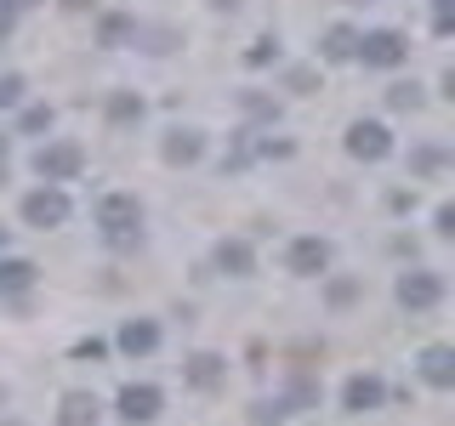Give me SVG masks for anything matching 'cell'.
I'll list each match as a JSON object with an SVG mask.
<instances>
[{
  "mask_svg": "<svg viewBox=\"0 0 455 426\" xmlns=\"http://www.w3.org/2000/svg\"><path fill=\"white\" fill-rule=\"evenodd\" d=\"M97 227H103V239L114 250H137L142 245V205H137V193L97 199Z\"/></svg>",
  "mask_w": 455,
  "mask_h": 426,
  "instance_id": "cell-1",
  "label": "cell"
},
{
  "mask_svg": "<svg viewBox=\"0 0 455 426\" xmlns=\"http://www.w3.org/2000/svg\"><path fill=\"white\" fill-rule=\"evenodd\" d=\"M398 307L404 312H427L444 302V273H433V267H416V273H398Z\"/></svg>",
  "mask_w": 455,
  "mask_h": 426,
  "instance_id": "cell-2",
  "label": "cell"
},
{
  "mask_svg": "<svg viewBox=\"0 0 455 426\" xmlns=\"http://www.w3.org/2000/svg\"><path fill=\"white\" fill-rule=\"evenodd\" d=\"M347 154H353V160H364V165H381L393 154V131H387V125H376V120H353L347 125Z\"/></svg>",
  "mask_w": 455,
  "mask_h": 426,
  "instance_id": "cell-3",
  "label": "cell"
},
{
  "mask_svg": "<svg viewBox=\"0 0 455 426\" xmlns=\"http://www.w3.org/2000/svg\"><path fill=\"white\" fill-rule=\"evenodd\" d=\"M80 165H85L80 142H46V148L35 154V177H46V182H68V177H80Z\"/></svg>",
  "mask_w": 455,
  "mask_h": 426,
  "instance_id": "cell-4",
  "label": "cell"
},
{
  "mask_svg": "<svg viewBox=\"0 0 455 426\" xmlns=\"http://www.w3.org/2000/svg\"><path fill=\"white\" fill-rule=\"evenodd\" d=\"M404 35H393V28H376V35H359V46L353 57H364V68H398L404 63Z\"/></svg>",
  "mask_w": 455,
  "mask_h": 426,
  "instance_id": "cell-5",
  "label": "cell"
},
{
  "mask_svg": "<svg viewBox=\"0 0 455 426\" xmlns=\"http://www.w3.org/2000/svg\"><path fill=\"white\" fill-rule=\"evenodd\" d=\"M23 222L40 227V233H46V227H63L68 222V193L63 188H35L23 199Z\"/></svg>",
  "mask_w": 455,
  "mask_h": 426,
  "instance_id": "cell-6",
  "label": "cell"
},
{
  "mask_svg": "<svg viewBox=\"0 0 455 426\" xmlns=\"http://www.w3.org/2000/svg\"><path fill=\"white\" fill-rule=\"evenodd\" d=\"M160 409H165V398H160V387H148V381H142V387L132 381V387L120 392V421L125 426H148Z\"/></svg>",
  "mask_w": 455,
  "mask_h": 426,
  "instance_id": "cell-7",
  "label": "cell"
},
{
  "mask_svg": "<svg viewBox=\"0 0 455 426\" xmlns=\"http://www.w3.org/2000/svg\"><path fill=\"white\" fill-rule=\"evenodd\" d=\"M381 398H387L381 375H353L347 387H341V409H347V415H364V409H381Z\"/></svg>",
  "mask_w": 455,
  "mask_h": 426,
  "instance_id": "cell-8",
  "label": "cell"
},
{
  "mask_svg": "<svg viewBox=\"0 0 455 426\" xmlns=\"http://www.w3.org/2000/svg\"><path fill=\"white\" fill-rule=\"evenodd\" d=\"M284 262H291V273H302V279H319L324 267H331V245H324V239H296Z\"/></svg>",
  "mask_w": 455,
  "mask_h": 426,
  "instance_id": "cell-9",
  "label": "cell"
},
{
  "mask_svg": "<svg viewBox=\"0 0 455 426\" xmlns=\"http://www.w3.org/2000/svg\"><path fill=\"white\" fill-rule=\"evenodd\" d=\"M160 154H165V165H199V154H205V137L188 131V125H177V131H165Z\"/></svg>",
  "mask_w": 455,
  "mask_h": 426,
  "instance_id": "cell-10",
  "label": "cell"
},
{
  "mask_svg": "<svg viewBox=\"0 0 455 426\" xmlns=\"http://www.w3.org/2000/svg\"><path fill=\"white\" fill-rule=\"evenodd\" d=\"M97 415H103V404L92 392H63V404H57V426H97Z\"/></svg>",
  "mask_w": 455,
  "mask_h": 426,
  "instance_id": "cell-11",
  "label": "cell"
},
{
  "mask_svg": "<svg viewBox=\"0 0 455 426\" xmlns=\"http://www.w3.org/2000/svg\"><path fill=\"white\" fill-rule=\"evenodd\" d=\"M217 267L228 279H251L256 273V250L245 245V239H222V245H217Z\"/></svg>",
  "mask_w": 455,
  "mask_h": 426,
  "instance_id": "cell-12",
  "label": "cell"
},
{
  "mask_svg": "<svg viewBox=\"0 0 455 426\" xmlns=\"http://www.w3.org/2000/svg\"><path fill=\"white\" fill-rule=\"evenodd\" d=\"M154 347H160V324H154V319H132V324H120V352L142 359V352H154Z\"/></svg>",
  "mask_w": 455,
  "mask_h": 426,
  "instance_id": "cell-13",
  "label": "cell"
},
{
  "mask_svg": "<svg viewBox=\"0 0 455 426\" xmlns=\"http://www.w3.org/2000/svg\"><path fill=\"white\" fill-rule=\"evenodd\" d=\"M421 381L427 387H455V347H427L421 352Z\"/></svg>",
  "mask_w": 455,
  "mask_h": 426,
  "instance_id": "cell-14",
  "label": "cell"
},
{
  "mask_svg": "<svg viewBox=\"0 0 455 426\" xmlns=\"http://www.w3.org/2000/svg\"><path fill=\"white\" fill-rule=\"evenodd\" d=\"M182 369H188V381H194V387H199V392H211V387H222V375H228V364L217 359V352H194V359H188V364H182Z\"/></svg>",
  "mask_w": 455,
  "mask_h": 426,
  "instance_id": "cell-15",
  "label": "cell"
},
{
  "mask_svg": "<svg viewBox=\"0 0 455 426\" xmlns=\"http://www.w3.org/2000/svg\"><path fill=\"white\" fill-rule=\"evenodd\" d=\"M23 290H35V262L6 256V262H0V296H23Z\"/></svg>",
  "mask_w": 455,
  "mask_h": 426,
  "instance_id": "cell-16",
  "label": "cell"
},
{
  "mask_svg": "<svg viewBox=\"0 0 455 426\" xmlns=\"http://www.w3.org/2000/svg\"><path fill=\"white\" fill-rule=\"evenodd\" d=\"M353 46H359V35H353L347 23H336V28H324V40H319V51H324V63H353Z\"/></svg>",
  "mask_w": 455,
  "mask_h": 426,
  "instance_id": "cell-17",
  "label": "cell"
},
{
  "mask_svg": "<svg viewBox=\"0 0 455 426\" xmlns=\"http://www.w3.org/2000/svg\"><path fill=\"white\" fill-rule=\"evenodd\" d=\"M97 40H103V46H132V40H137V18H125V12H108V18L97 23Z\"/></svg>",
  "mask_w": 455,
  "mask_h": 426,
  "instance_id": "cell-18",
  "label": "cell"
},
{
  "mask_svg": "<svg viewBox=\"0 0 455 426\" xmlns=\"http://www.w3.org/2000/svg\"><path fill=\"white\" fill-rule=\"evenodd\" d=\"M108 120H114V125H137V120H142V97H137V91H114V97H108Z\"/></svg>",
  "mask_w": 455,
  "mask_h": 426,
  "instance_id": "cell-19",
  "label": "cell"
},
{
  "mask_svg": "<svg viewBox=\"0 0 455 426\" xmlns=\"http://www.w3.org/2000/svg\"><path fill=\"white\" fill-rule=\"evenodd\" d=\"M444 160H450V154L438 148V142H427V148H416V154H410V170H416V177H433V170L444 165Z\"/></svg>",
  "mask_w": 455,
  "mask_h": 426,
  "instance_id": "cell-20",
  "label": "cell"
},
{
  "mask_svg": "<svg viewBox=\"0 0 455 426\" xmlns=\"http://www.w3.org/2000/svg\"><path fill=\"white\" fill-rule=\"evenodd\" d=\"M387 103L398 108V114H410V108H421V85L416 80H398L393 91H387Z\"/></svg>",
  "mask_w": 455,
  "mask_h": 426,
  "instance_id": "cell-21",
  "label": "cell"
},
{
  "mask_svg": "<svg viewBox=\"0 0 455 426\" xmlns=\"http://www.w3.org/2000/svg\"><path fill=\"white\" fill-rule=\"evenodd\" d=\"M239 103H245L251 120H279V103H274V97H262V91H245Z\"/></svg>",
  "mask_w": 455,
  "mask_h": 426,
  "instance_id": "cell-22",
  "label": "cell"
},
{
  "mask_svg": "<svg viewBox=\"0 0 455 426\" xmlns=\"http://www.w3.org/2000/svg\"><path fill=\"white\" fill-rule=\"evenodd\" d=\"M23 91H28V80H23V75H0V108H18V103H23Z\"/></svg>",
  "mask_w": 455,
  "mask_h": 426,
  "instance_id": "cell-23",
  "label": "cell"
},
{
  "mask_svg": "<svg viewBox=\"0 0 455 426\" xmlns=\"http://www.w3.org/2000/svg\"><path fill=\"white\" fill-rule=\"evenodd\" d=\"M274 57H279V40H274V35H262V40H256V46L245 51V63H251V68H262V63H274Z\"/></svg>",
  "mask_w": 455,
  "mask_h": 426,
  "instance_id": "cell-24",
  "label": "cell"
},
{
  "mask_svg": "<svg viewBox=\"0 0 455 426\" xmlns=\"http://www.w3.org/2000/svg\"><path fill=\"white\" fill-rule=\"evenodd\" d=\"M284 415H291V409H284V398H274V404H256V409H251V421H256V426H279Z\"/></svg>",
  "mask_w": 455,
  "mask_h": 426,
  "instance_id": "cell-25",
  "label": "cell"
},
{
  "mask_svg": "<svg viewBox=\"0 0 455 426\" xmlns=\"http://www.w3.org/2000/svg\"><path fill=\"white\" fill-rule=\"evenodd\" d=\"M23 131H52V108H46V103L23 108Z\"/></svg>",
  "mask_w": 455,
  "mask_h": 426,
  "instance_id": "cell-26",
  "label": "cell"
},
{
  "mask_svg": "<svg viewBox=\"0 0 455 426\" xmlns=\"http://www.w3.org/2000/svg\"><path fill=\"white\" fill-rule=\"evenodd\" d=\"M331 302H336V307L359 302V279H331Z\"/></svg>",
  "mask_w": 455,
  "mask_h": 426,
  "instance_id": "cell-27",
  "label": "cell"
},
{
  "mask_svg": "<svg viewBox=\"0 0 455 426\" xmlns=\"http://www.w3.org/2000/svg\"><path fill=\"white\" fill-rule=\"evenodd\" d=\"M433 28H438V35L455 28V0H433Z\"/></svg>",
  "mask_w": 455,
  "mask_h": 426,
  "instance_id": "cell-28",
  "label": "cell"
},
{
  "mask_svg": "<svg viewBox=\"0 0 455 426\" xmlns=\"http://www.w3.org/2000/svg\"><path fill=\"white\" fill-rule=\"evenodd\" d=\"M12 28H18V6H12V0H0V40H6Z\"/></svg>",
  "mask_w": 455,
  "mask_h": 426,
  "instance_id": "cell-29",
  "label": "cell"
},
{
  "mask_svg": "<svg viewBox=\"0 0 455 426\" xmlns=\"http://www.w3.org/2000/svg\"><path fill=\"white\" fill-rule=\"evenodd\" d=\"M433 222H438V233L450 239V233H455V205H438V217H433Z\"/></svg>",
  "mask_w": 455,
  "mask_h": 426,
  "instance_id": "cell-30",
  "label": "cell"
},
{
  "mask_svg": "<svg viewBox=\"0 0 455 426\" xmlns=\"http://www.w3.org/2000/svg\"><path fill=\"white\" fill-rule=\"evenodd\" d=\"M75 359H103V341H97V335H92V341H80Z\"/></svg>",
  "mask_w": 455,
  "mask_h": 426,
  "instance_id": "cell-31",
  "label": "cell"
},
{
  "mask_svg": "<svg viewBox=\"0 0 455 426\" xmlns=\"http://www.w3.org/2000/svg\"><path fill=\"white\" fill-rule=\"evenodd\" d=\"M63 6H68V12H85V6H92V0H63Z\"/></svg>",
  "mask_w": 455,
  "mask_h": 426,
  "instance_id": "cell-32",
  "label": "cell"
},
{
  "mask_svg": "<svg viewBox=\"0 0 455 426\" xmlns=\"http://www.w3.org/2000/svg\"><path fill=\"white\" fill-rule=\"evenodd\" d=\"M211 6H217V12H234V6H239V0H211Z\"/></svg>",
  "mask_w": 455,
  "mask_h": 426,
  "instance_id": "cell-33",
  "label": "cell"
},
{
  "mask_svg": "<svg viewBox=\"0 0 455 426\" xmlns=\"http://www.w3.org/2000/svg\"><path fill=\"white\" fill-rule=\"evenodd\" d=\"M12 6H18V12H23V6H40V0H12Z\"/></svg>",
  "mask_w": 455,
  "mask_h": 426,
  "instance_id": "cell-34",
  "label": "cell"
},
{
  "mask_svg": "<svg viewBox=\"0 0 455 426\" xmlns=\"http://www.w3.org/2000/svg\"><path fill=\"white\" fill-rule=\"evenodd\" d=\"M0 245H6V227H0Z\"/></svg>",
  "mask_w": 455,
  "mask_h": 426,
  "instance_id": "cell-35",
  "label": "cell"
},
{
  "mask_svg": "<svg viewBox=\"0 0 455 426\" xmlns=\"http://www.w3.org/2000/svg\"><path fill=\"white\" fill-rule=\"evenodd\" d=\"M353 6H370V0H353Z\"/></svg>",
  "mask_w": 455,
  "mask_h": 426,
  "instance_id": "cell-36",
  "label": "cell"
}]
</instances>
